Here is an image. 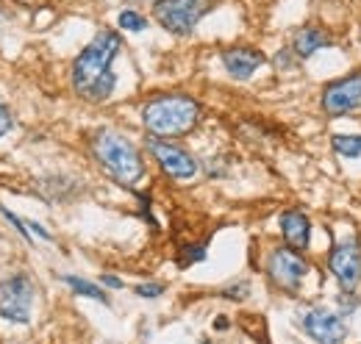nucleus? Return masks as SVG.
<instances>
[{
  "instance_id": "nucleus-6",
  "label": "nucleus",
  "mask_w": 361,
  "mask_h": 344,
  "mask_svg": "<svg viewBox=\"0 0 361 344\" xmlns=\"http://www.w3.org/2000/svg\"><path fill=\"white\" fill-rule=\"evenodd\" d=\"M31 302H34V283L28 275L17 272L0 283V317L17 325L31 322Z\"/></svg>"
},
{
  "instance_id": "nucleus-21",
  "label": "nucleus",
  "mask_w": 361,
  "mask_h": 344,
  "mask_svg": "<svg viewBox=\"0 0 361 344\" xmlns=\"http://www.w3.org/2000/svg\"><path fill=\"white\" fill-rule=\"evenodd\" d=\"M103 283H106L109 289H123V281H120L117 275H103Z\"/></svg>"
},
{
  "instance_id": "nucleus-16",
  "label": "nucleus",
  "mask_w": 361,
  "mask_h": 344,
  "mask_svg": "<svg viewBox=\"0 0 361 344\" xmlns=\"http://www.w3.org/2000/svg\"><path fill=\"white\" fill-rule=\"evenodd\" d=\"M117 25H120L123 31H134L136 34V31H145V28H147V20H145L139 11H131V8H128V11H120Z\"/></svg>"
},
{
  "instance_id": "nucleus-10",
  "label": "nucleus",
  "mask_w": 361,
  "mask_h": 344,
  "mask_svg": "<svg viewBox=\"0 0 361 344\" xmlns=\"http://www.w3.org/2000/svg\"><path fill=\"white\" fill-rule=\"evenodd\" d=\"M303 328L317 344H345V339H348L345 319L334 311H325V308L309 311L306 319H303Z\"/></svg>"
},
{
  "instance_id": "nucleus-12",
  "label": "nucleus",
  "mask_w": 361,
  "mask_h": 344,
  "mask_svg": "<svg viewBox=\"0 0 361 344\" xmlns=\"http://www.w3.org/2000/svg\"><path fill=\"white\" fill-rule=\"evenodd\" d=\"M278 225H281V233L286 239V247H292L298 253L309 250V245H312V222L303 211H298V209L283 211Z\"/></svg>"
},
{
  "instance_id": "nucleus-19",
  "label": "nucleus",
  "mask_w": 361,
  "mask_h": 344,
  "mask_svg": "<svg viewBox=\"0 0 361 344\" xmlns=\"http://www.w3.org/2000/svg\"><path fill=\"white\" fill-rule=\"evenodd\" d=\"M0 211H3V216H6V219H8V222H11V225H14V228H17V231H20L23 236H25V239H31V233H28V228H25V225H23V222H20L17 216L11 214L8 209H3V206H0Z\"/></svg>"
},
{
  "instance_id": "nucleus-2",
  "label": "nucleus",
  "mask_w": 361,
  "mask_h": 344,
  "mask_svg": "<svg viewBox=\"0 0 361 344\" xmlns=\"http://www.w3.org/2000/svg\"><path fill=\"white\" fill-rule=\"evenodd\" d=\"M200 106L189 94H159L145 103L142 123L156 139H176L197 125Z\"/></svg>"
},
{
  "instance_id": "nucleus-18",
  "label": "nucleus",
  "mask_w": 361,
  "mask_h": 344,
  "mask_svg": "<svg viewBox=\"0 0 361 344\" xmlns=\"http://www.w3.org/2000/svg\"><path fill=\"white\" fill-rule=\"evenodd\" d=\"M206 258V247L203 245H192L186 253H183V264H189V261H203Z\"/></svg>"
},
{
  "instance_id": "nucleus-4",
  "label": "nucleus",
  "mask_w": 361,
  "mask_h": 344,
  "mask_svg": "<svg viewBox=\"0 0 361 344\" xmlns=\"http://www.w3.org/2000/svg\"><path fill=\"white\" fill-rule=\"evenodd\" d=\"M206 11H209L206 0H156L153 3V20L176 37H189Z\"/></svg>"
},
{
  "instance_id": "nucleus-7",
  "label": "nucleus",
  "mask_w": 361,
  "mask_h": 344,
  "mask_svg": "<svg viewBox=\"0 0 361 344\" xmlns=\"http://www.w3.org/2000/svg\"><path fill=\"white\" fill-rule=\"evenodd\" d=\"M306 272H309L306 258L300 256L298 250H292V247H275L270 253V258H267V275H270V281L278 289L289 292V295L300 289Z\"/></svg>"
},
{
  "instance_id": "nucleus-23",
  "label": "nucleus",
  "mask_w": 361,
  "mask_h": 344,
  "mask_svg": "<svg viewBox=\"0 0 361 344\" xmlns=\"http://www.w3.org/2000/svg\"><path fill=\"white\" fill-rule=\"evenodd\" d=\"M28 225H31V231H34L37 236H42V239H50V233H47V231L42 228V225H39V222H28Z\"/></svg>"
},
{
  "instance_id": "nucleus-5",
  "label": "nucleus",
  "mask_w": 361,
  "mask_h": 344,
  "mask_svg": "<svg viewBox=\"0 0 361 344\" xmlns=\"http://www.w3.org/2000/svg\"><path fill=\"white\" fill-rule=\"evenodd\" d=\"M322 111L328 117H359L361 114V70L336 78L322 89L319 100Z\"/></svg>"
},
{
  "instance_id": "nucleus-1",
  "label": "nucleus",
  "mask_w": 361,
  "mask_h": 344,
  "mask_svg": "<svg viewBox=\"0 0 361 344\" xmlns=\"http://www.w3.org/2000/svg\"><path fill=\"white\" fill-rule=\"evenodd\" d=\"M120 47L123 39L117 31H100L81 50V56L73 64V89L78 97L90 103H103L111 97L117 84V75L111 73V61L117 59Z\"/></svg>"
},
{
  "instance_id": "nucleus-15",
  "label": "nucleus",
  "mask_w": 361,
  "mask_h": 344,
  "mask_svg": "<svg viewBox=\"0 0 361 344\" xmlns=\"http://www.w3.org/2000/svg\"><path fill=\"white\" fill-rule=\"evenodd\" d=\"M64 283H67V286H70L75 295H81V297H92V300L109 305V297H106V292H100L94 283L84 281V278H75V275H64Z\"/></svg>"
},
{
  "instance_id": "nucleus-24",
  "label": "nucleus",
  "mask_w": 361,
  "mask_h": 344,
  "mask_svg": "<svg viewBox=\"0 0 361 344\" xmlns=\"http://www.w3.org/2000/svg\"><path fill=\"white\" fill-rule=\"evenodd\" d=\"M0 23H3V17H0Z\"/></svg>"
},
{
  "instance_id": "nucleus-14",
  "label": "nucleus",
  "mask_w": 361,
  "mask_h": 344,
  "mask_svg": "<svg viewBox=\"0 0 361 344\" xmlns=\"http://www.w3.org/2000/svg\"><path fill=\"white\" fill-rule=\"evenodd\" d=\"M331 147L342 159H359L361 156V133H336L331 139Z\"/></svg>"
},
{
  "instance_id": "nucleus-3",
  "label": "nucleus",
  "mask_w": 361,
  "mask_h": 344,
  "mask_svg": "<svg viewBox=\"0 0 361 344\" xmlns=\"http://www.w3.org/2000/svg\"><path fill=\"white\" fill-rule=\"evenodd\" d=\"M92 150H94L97 164L109 172L117 183H123V186H136V183L142 180V175H145V161H142L139 150H136L126 136H120V133H114V130H100V133L94 136Z\"/></svg>"
},
{
  "instance_id": "nucleus-17",
  "label": "nucleus",
  "mask_w": 361,
  "mask_h": 344,
  "mask_svg": "<svg viewBox=\"0 0 361 344\" xmlns=\"http://www.w3.org/2000/svg\"><path fill=\"white\" fill-rule=\"evenodd\" d=\"M161 292H164V286H161V283H139V286H136V295H139V297H147V300L159 297Z\"/></svg>"
},
{
  "instance_id": "nucleus-13",
  "label": "nucleus",
  "mask_w": 361,
  "mask_h": 344,
  "mask_svg": "<svg viewBox=\"0 0 361 344\" xmlns=\"http://www.w3.org/2000/svg\"><path fill=\"white\" fill-rule=\"evenodd\" d=\"M328 44H331V37H328L322 28H317V25H303V28H298L295 37H292V53H295L298 59H312L317 50H322V47H328Z\"/></svg>"
},
{
  "instance_id": "nucleus-9",
  "label": "nucleus",
  "mask_w": 361,
  "mask_h": 344,
  "mask_svg": "<svg viewBox=\"0 0 361 344\" xmlns=\"http://www.w3.org/2000/svg\"><path fill=\"white\" fill-rule=\"evenodd\" d=\"M147 150H150V156L159 161V167L167 172L170 178H176V180H192L195 175H197V161L183 150L178 145H170L167 139H150L147 142Z\"/></svg>"
},
{
  "instance_id": "nucleus-22",
  "label": "nucleus",
  "mask_w": 361,
  "mask_h": 344,
  "mask_svg": "<svg viewBox=\"0 0 361 344\" xmlns=\"http://www.w3.org/2000/svg\"><path fill=\"white\" fill-rule=\"evenodd\" d=\"M245 292H247V286L242 283V286H236V289H228L226 297H236V300H242V297H245Z\"/></svg>"
},
{
  "instance_id": "nucleus-8",
  "label": "nucleus",
  "mask_w": 361,
  "mask_h": 344,
  "mask_svg": "<svg viewBox=\"0 0 361 344\" xmlns=\"http://www.w3.org/2000/svg\"><path fill=\"white\" fill-rule=\"evenodd\" d=\"M328 269L336 278V283L342 286V292H353L361 283V245L356 239L339 242L334 245L331 256H328Z\"/></svg>"
},
{
  "instance_id": "nucleus-20",
  "label": "nucleus",
  "mask_w": 361,
  "mask_h": 344,
  "mask_svg": "<svg viewBox=\"0 0 361 344\" xmlns=\"http://www.w3.org/2000/svg\"><path fill=\"white\" fill-rule=\"evenodd\" d=\"M11 123H14L11 120V111L6 106H0V136H6V130L11 128Z\"/></svg>"
},
{
  "instance_id": "nucleus-11",
  "label": "nucleus",
  "mask_w": 361,
  "mask_h": 344,
  "mask_svg": "<svg viewBox=\"0 0 361 344\" xmlns=\"http://www.w3.org/2000/svg\"><path fill=\"white\" fill-rule=\"evenodd\" d=\"M223 67L228 70L231 78L236 81H247L253 78V73L264 64V53L256 50V47H247V44H239V47H228L223 50Z\"/></svg>"
}]
</instances>
